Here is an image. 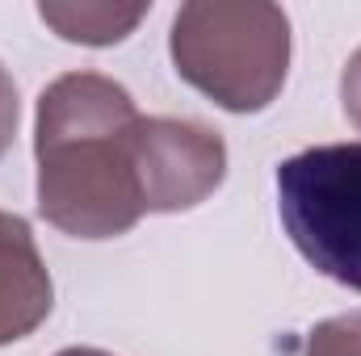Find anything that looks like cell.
I'll list each match as a JSON object with an SVG mask.
<instances>
[{
    "instance_id": "7",
    "label": "cell",
    "mask_w": 361,
    "mask_h": 356,
    "mask_svg": "<svg viewBox=\"0 0 361 356\" xmlns=\"http://www.w3.org/2000/svg\"><path fill=\"white\" fill-rule=\"evenodd\" d=\"M17 84H13V76L4 72V63H0V160H4V151L13 147V134H17Z\"/></svg>"
},
{
    "instance_id": "9",
    "label": "cell",
    "mask_w": 361,
    "mask_h": 356,
    "mask_svg": "<svg viewBox=\"0 0 361 356\" xmlns=\"http://www.w3.org/2000/svg\"><path fill=\"white\" fill-rule=\"evenodd\" d=\"M59 356H109V352H97V348H63Z\"/></svg>"
},
{
    "instance_id": "6",
    "label": "cell",
    "mask_w": 361,
    "mask_h": 356,
    "mask_svg": "<svg viewBox=\"0 0 361 356\" xmlns=\"http://www.w3.org/2000/svg\"><path fill=\"white\" fill-rule=\"evenodd\" d=\"M302 356H361V310L336 314L307 336Z\"/></svg>"
},
{
    "instance_id": "1",
    "label": "cell",
    "mask_w": 361,
    "mask_h": 356,
    "mask_svg": "<svg viewBox=\"0 0 361 356\" xmlns=\"http://www.w3.org/2000/svg\"><path fill=\"white\" fill-rule=\"evenodd\" d=\"M38 214L76 239L126 235L143 214L185 205L173 117H143L97 72L59 76L38 96Z\"/></svg>"
},
{
    "instance_id": "3",
    "label": "cell",
    "mask_w": 361,
    "mask_h": 356,
    "mask_svg": "<svg viewBox=\"0 0 361 356\" xmlns=\"http://www.w3.org/2000/svg\"><path fill=\"white\" fill-rule=\"evenodd\" d=\"M277 210L302 260L361 293V143H328L277 168Z\"/></svg>"
},
{
    "instance_id": "2",
    "label": "cell",
    "mask_w": 361,
    "mask_h": 356,
    "mask_svg": "<svg viewBox=\"0 0 361 356\" xmlns=\"http://www.w3.org/2000/svg\"><path fill=\"white\" fill-rule=\"evenodd\" d=\"M180 80L231 113H261L286 84L290 17L261 0H193L169 38Z\"/></svg>"
},
{
    "instance_id": "4",
    "label": "cell",
    "mask_w": 361,
    "mask_h": 356,
    "mask_svg": "<svg viewBox=\"0 0 361 356\" xmlns=\"http://www.w3.org/2000/svg\"><path fill=\"white\" fill-rule=\"evenodd\" d=\"M51 302L55 285L25 218L0 210V344L25 340L38 323H47Z\"/></svg>"
},
{
    "instance_id": "5",
    "label": "cell",
    "mask_w": 361,
    "mask_h": 356,
    "mask_svg": "<svg viewBox=\"0 0 361 356\" xmlns=\"http://www.w3.org/2000/svg\"><path fill=\"white\" fill-rule=\"evenodd\" d=\"M38 17L68 42L85 46H109L122 42L143 17L147 4H38Z\"/></svg>"
},
{
    "instance_id": "8",
    "label": "cell",
    "mask_w": 361,
    "mask_h": 356,
    "mask_svg": "<svg viewBox=\"0 0 361 356\" xmlns=\"http://www.w3.org/2000/svg\"><path fill=\"white\" fill-rule=\"evenodd\" d=\"M341 101H345L349 122L361 130V51L349 59V68H345V76H341Z\"/></svg>"
}]
</instances>
